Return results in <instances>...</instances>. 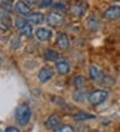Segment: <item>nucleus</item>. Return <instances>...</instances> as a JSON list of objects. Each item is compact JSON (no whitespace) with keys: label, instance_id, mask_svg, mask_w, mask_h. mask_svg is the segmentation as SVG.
<instances>
[{"label":"nucleus","instance_id":"nucleus-13","mask_svg":"<svg viewBox=\"0 0 120 132\" xmlns=\"http://www.w3.org/2000/svg\"><path fill=\"white\" fill-rule=\"evenodd\" d=\"M57 126H60V117L57 114L50 115L48 119L46 120V127L47 128H51V129H55Z\"/></svg>","mask_w":120,"mask_h":132},{"label":"nucleus","instance_id":"nucleus-19","mask_svg":"<svg viewBox=\"0 0 120 132\" xmlns=\"http://www.w3.org/2000/svg\"><path fill=\"white\" fill-rule=\"evenodd\" d=\"M73 118L76 120H86V119H94V115L88 114V112H77L73 115Z\"/></svg>","mask_w":120,"mask_h":132},{"label":"nucleus","instance_id":"nucleus-4","mask_svg":"<svg viewBox=\"0 0 120 132\" xmlns=\"http://www.w3.org/2000/svg\"><path fill=\"white\" fill-rule=\"evenodd\" d=\"M46 21H47L48 25H51L54 28H57V26H62L64 24V17L59 12H50L46 17Z\"/></svg>","mask_w":120,"mask_h":132},{"label":"nucleus","instance_id":"nucleus-23","mask_svg":"<svg viewBox=\"0 0 120 132\" xmlns=\"http://www.w3.org/2000/svg\"><path fill=\"white\" fill-rule=\"evenodd\" d=\"M54 9H55V12H57V11H65V5L64 4H62V3H55L54 4Z\"/></svg>","mask_w":120,"mask_h":132},{"label":"nucleus","instance_id":"nucleus-16","mask_svg":"<svg viewBox=\"0 0 120 132\" xmlns=\"http://www.w3.org/2000/svg\"><path fill=\"white\" fill-rule=\"evenodd\" d=\"M86 28L90 30H97L99 28V21L95 16H90L86 20Z\"/></svg>","mask_w":120,"mask_h":132},{"label":"nucleus","instance_id":"nucleus-3","mask_svg":"<svg viewBox=\"0 0 120 132\" xmlns=\"http://www.w3.org/2000/svg\"><path fill=\"white\" fill-rule=\"evenodd\" d=\"M16 28L25 37H31L33 35V26L26 18H21V17L16 18Z\"/></svg>","mask_w":120,"mask_h":132},{"label":"nucleus","instance_id":"nucleus-8","mask_svg":"<svg viewBox=\"0 0 120 132\" xmlns=\"http://www.w3.org/2000/svg\"><path fill=\"white\" fill-rule=\"evenodd\" d=\"M89 75H90V79L93 80V81H98V82H102V80H103V73H102V71L99 69L97 65H90V68H89Z\"/></svg>","mask_w":120,"mask_h":132},{"label":"nucleus","instance_id":"nucleus-25","mask_svg":"<svg viewBox=\"0 0 120 132\" xmlns=\"http://www.w3.org/2000/svg\"><path fill=\"white\" fill-rule=\"evenodd\" d=\"M5 132H21L18 128H16V127H8L7 129H5Z\"/></svg>","mask_w":120,"mask_h":132},{"label":"nucleus","instance_id":"nucleus-14","mask_svg":"<svg viewBox=\"0 0 120 132\" xmlns=\"http://www.w3.org/2000/svg\"><path fill=\"white\" fill-rule=\"evenodd\" d=\"M16 11H17L18 13L24 14V16H26V14H29V13L31 12L29 4L25 3V2H22V0H18V2L16 3Z\"/></svg>","mask_w":120,"mask_h":132},{"label":"nucleus","instance_id":"nucleus-1","mask_svg":"<svg viewBox=\"0 0 120 132\" xmlns=\"http://www.w3.org/2000/svg\"><path fill=\"white\" fill-rule=\"evenodd\" d=\"M14 118L20 126H26L31 118V110L28 105H20L14 111Z\"/></svg>","mask_w":120,"mask_h":132},{"label":"nucleus","instance_id":"nucleus-26","mask_svg":"<svg viewBox=\"0 0 120 132\" xmlns=\"http://www.w3.org/2000/svg\"><path fill=\"white\" fill-rule=\"evenodd\" d=\"M26 3H28V4H37L38 0H26Z\"/></svg>","mask_w":120,"mask_h":132},{"label":"nucleus","instance_id":"nucleus-10","mask_svg":"<svg viewBox=\"0 0 120 132\" xmlns=\"http://www.w3.org/2000/svg\"><path fill=\"white\" fill-rule=\"evenodd\" d=\"M51 35H52L51 30H50V29H46V28H41V29H38V30L35 31L37 39H38V41H42V42L48 41V39L51 38Z\"/></svg>","mask_w":120,"mask_h":132},{"label":"nucleus","instance_id":"nucleus-20","mask_svg":"<svg viewBox=\"0 0 120 132\" xmlns=\"http://www.w3.org/2000/svg\"><path fill=\"white\" fill-rule=\"evenodd\" d=\"M55 132H74V129L69 124H60L55 128Z\"/></svg>","mask_w":120,"mask_h":132},{"label":"nucleus","instance_id":"nucleus-27","mask_svg":"<svg viewBox=\"0 0 120 132\" xmlns=\"http://www.w3.org/2000/svg\"><path fill=\"white\" fill-rule=\"evenodd\" d=\"M4 3H12V2H14V0H3Z\"/></svg>","mask_w":120,"mask_h":132},{"label":"nucleus","instance_id":"nucleus-11","mask_svg":"<svg viewBox=\"0 0 120 132\" xmlns=\"http://www.w3.org/2000/svg\"><path fill=\"white\" fill-rule=\"evenodd\" d=\"M56 71L60 73V75H67L68 72H69V69H71V65H69V63L67 62V60H63V59H59V60H56Z\"/></svg>","mask_w":120,"mask_h":132},{"label":"nucleus","instance_id":"nucleus-22","mask_svg":"<svg viewBox=\"0 0 120 132\" xmlns=\"http://www.w3.org/2000/svg\"><path fill=\"white\" fill-rule=\"evenodd\" d=\"M51 4H52V0H39V7H41V8L50 7Z\"/></svg>","mask_w":120,"mask_h":132},{"label":"nucleus","instance_id":"nucleus-24","mask_svg":"<svg viewBox=\"0 0 120 132\" xmlns=\"http://www.w3.org/2000/svg\"><path fill=\"white\" fill-rule=\"evenodd\" d=\"M2 7H3V9H4L5 12H11V11L13 9L12 5H11L9 3H4V2H3V5H2Z\"/></svg>","mask_w":120,"mask_h":132},{"label":"nucleus","instance_id":"nucleus-2","mask_svg":"<svg viewBox=\"0 0 120 132\" xmlns=\"http://www.w3.org/2000/svg\"><path fill=\"white\" fill-rule=\"evenodd\" d=\"M108 97V93L106 90H102V89H98V90H94L91 92L89 96H88V100L89 102L93 105V106H98V105H101L103 103Z\"/></svg>","mask_w":120,"mask_h":132},{"label":"nucleus","instance_id":"nucleus-18","mask_svg":"<svg viewBox=\"0 0 120 132\" xmlns=\"http://www.w3.org/2000/svg\"><path fill=\"white\" fill-rule=\"evenodd\" d=\"M45 59L46 60H48V62H56V60H59V54L55 51V50H46L45 51Z\"/></svg>","mask_w":120,"mask_h":132},{"label":"nucleus","instance_id":"nucleus-5","mask_svg":"<svg viewBox=\"0 0 120 132\" xmlns=\"http://www.w3.org/2000/svg\"><path fill=\"white\" fill-rule=\"evenodd\" d=\"M12 28V17L5 11H0V29L9 30Z\"/></svg>","mask_w":120,"mask_h":132},{"label":"nucleus","instance_id":"nucleus-17","mask_svg":"<svg viewBox=\"0 0 120 132\" xmlns=\"http://www.w3.org/2000/svg\"><path fill=\"white\" fill-rule=\"evenodd\" d=\"M85 98H88L85 90H84V89H81V88H77V90L73 93V100H74V101H77V102H84V101H85Z\"/></svg>","mask_w":120,"mask_h":132},{"label":"nucleus","instance_id":"nucleus-9","mask_svg":"<svg viewBox=\"0 0 120 132\" xmlns=\"http://www.w3.org/2000/svg\"><path fill=\"white\" fill-rule=\"evenodd\" d=\"M117 17H120V7L112 5L105 11V18L107 20H115Z\"/></svg>","mask_w":120,"mask_h":132},{"label":"nucleus","instance_id":"nucleus-7","mask_svg":"<svg viewBox=\"0 0 120 132\" xmlns=\"http://www.w3.org/2000/svg\"><path fill=\"white\" fill-rule=\"evenodd\" d=\"M26 20L33 25H39L45 21V16L39 12H30L29 14H26Z\"/></svg>","mask_w":120,"mask_h":132},{"label":"nucleus","instance_id":"nucleus-21","mask_svg":"<svg viewBox=\"0 0 120 132\" xmlns=\"http://www.w3.org/2000/svg\"><path fill=\"white\" fill-rule=\"evenodd\" d=\"M73 84L77 86V88H81L84 84H85V79L82 76H76L74 80H73Z\"/></svg>","mask_w":120,"mask_h":132},{"label":"nucleus","instance_id":"nucleus-12","mask_svg":"<svg viewBox=\"0 0 120 132\" xmlns=\"http://www.w3.org/2000/svg\"><path fill=\"white\" fill-rule=\"evenodd\" d=\"M56 45L62 48V50H67L69 47V39H68V37L63 33H60L57 35V38H56Z\"/></svg>","mask_w":120,"mask_h":132},{"label":"nucleus","instance_id":"nucleus-6","mask_svg":"<svg viewBox=\"0 0 120 132\" xmlns=\"http://www.w3.org/2000/svg\"><path fill=\"white\" fill-rule=\"evenodd\" d=\"M52 76H54V69H52V67H48V65L43 67L38 72V80L41 82H47L48 80H51Z\"/></svg>","mask_w":120,"mask_h":132},{"label":"nucleus","instance_id":"nucleus-15","mask_svg":"<svg viewBox=\"0 0 120 132\" xmlns=\"http://www.w3.org/2000/svg\"><path fill=\"white\" fill-rule=\"evenodd\" d=\"M85 11H86V8L84 5H81V4H73L71 7V13L73 16H77V17L85 14Z\"/></svg>","mask_w":120,"mask_h":132}]
</instances>
